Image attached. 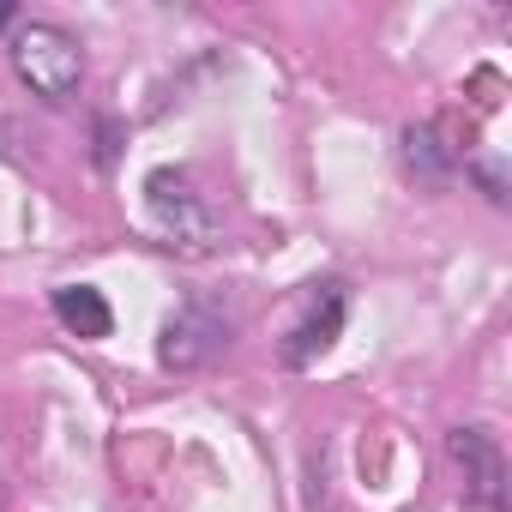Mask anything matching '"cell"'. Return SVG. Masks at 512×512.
I'll list each match as a JSON object with an SVG mask.
<instances>
[{
  "mask_svg": "<svg viewBox=\"0 0 512 512\" xmlns=\"http://www.w3.org/2000/svg\"><path fill=\"white\" fill-rule=\"evenodd\" d=\"M7 55H13L19 85H31V97H43V103H55V109L73 103V91H79V79H85V49H79V37H67L61 25L31 19V25L13 31Z\"/></svg>",
  "mask_w": 512,
  "mask_h": 512,
  "instance_id": "cell-1",
  "label": "cell"
},
{
  "mask_svg": "<svg viewBox=\"0 0 512 512\" xmlns=\"http://www.w3.org/2000/svg\"><path fill=\"white\" fill-rule=\"evenodd\" d=\"M145 205H151V229L163 235V247H181V253L217 247V211L193 193V181L181 169H157L145 181Z\"/></svg>",
  "mask_w": 512,
  "mask_h": 512,
  "instance_id": "cell-2",
  "label": "cell"
},
{
  "mask_svg": "<svg viewBox=\"0 0 512 512\" xmlns=\"http://www.w3.org/2000/svg\"><path fill=\"white\" fill-rule=\"evenodd\" d=\"M452 464L464 470V512H506V458L488 428H452L446 434Z\"/></svg>",
  "mask_w": 512,
  "mask_h": 512,
  "instance_id": "cell-3",
  "label": "cell"
},
{
  "mask_svg": "<svg viewBox=\"0 0 512 512\" xmlns=\"http://www.w3.org/2000/svg\"><path fill=\"white\" fill-rule=\"evenodd\" d=\"M223 344H229V320H223L217 308H205V302H187V308H175V314L163 320L157 356H163V368H199V362H211Z\"/></svg>",
  "mask_w": 512,
  "mask_h": 512,
  "instance_id": "cell-4",
  "label": "cell"
},
{
  "mask_svg": "<svg viewBox=\"0 0 512 512\" xmlns=\"http://www.w3.org/2000/svg\"><path fill=\"white\" fill-rule=\"evenodd\" d=\"M344 308H350V296H344V284H314L308 290V302H302V320L290 326V344H284V362L290 368H308L332 338H338V326H344Z\"/></svg>",
  "mask_w": 512,
  "mask_h": 512,
  "instance_id": "cell-5",
  "label": "cell"
},
{
  "mask_svg": "<svg viewBox=\"0 0 512 512\" xmlns=\"http://www.w3.org/2000/svg\"><path fill=\"white\" fill-rule=\"evenodd\" d=\"M55 320L73 338H109L115 332V314H109L103 290H91V284H61L55 290Z\"/></svg>",
  "mask_w": 512,
  "mask_h": 512,
  "instance_id": "cell-6",
  "label": "cell"
},
{
  "mask_svg": "<svg viewBox=\"0 0 512 512\" xmlns=\"http://www.w3.org/2000/svg\"><path fill=\"white\" fill-rule=\"evenodd\" d=\"M404 163H410V175H422V181H446L452 175V145H440V127H404Z\"/></svg>",
  "mask_w": 512,
  "mask_h": 512,
  "instance_id": "cell-7",
  "label": "cell"
},
{
  "mask_svg": "<svg viewBox=\"0 0 512 512\" xmlns=\"http://www.w3.org/2000/svg\"><path fill=\"white\" fill-rule=\"evenodd\" d=\"M0 151H7V127H0Z\"/></svg>",
  "mask_w": 512,
  "mask_h": 512,
  "instance_id": "cell-8",
  "label": "cell"
}]
</instances>
